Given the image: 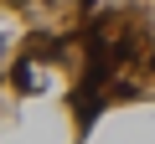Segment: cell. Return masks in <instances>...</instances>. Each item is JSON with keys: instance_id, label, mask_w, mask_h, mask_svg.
Listing matches in <instances>:
<instances>
[{"instance_id": "cell-1", "label": "cell", "mask_w": 155, "mask_h": 144, "mask_svg": "<svg viewBox=\"0 0 155 144\" xmlns=\"http://www.w3.org/2000/svg\"><path fill=\"white\" fill-rule=\"evenodd\" d=\"M98 108H104V88H88V83L72 88V113H78V124H83V129L98 118Z\"/></svg>"}, {"instance_id": "cell-2", "label": "cell", "mask_w": 155, "mask_h": 144, "mask_svg": "<svg viewBox=\"0 0 155 144\" xmlns=\"http://www.w3.org/2000/svg\"><path fill=\"white\" fill-rule=\"evenodd\" d=\"M16 88H21V93H36V88H41V67H36L31 57L16 62Z\"/></svg>"}]
</instances>
